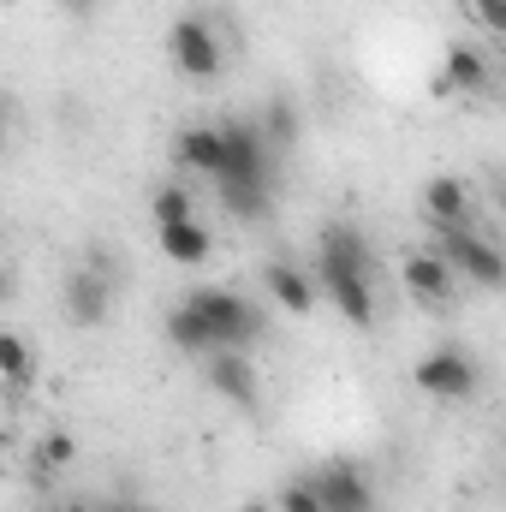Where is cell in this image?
Wrapping results in <instances>:
<instances>
[{
    "label": "cell",
    "instance_id": "5",
    "mask_svg": "<svg viewBox=\"0 0 506 512\" xmlns=\"http://www.w3.org/2000/svg\"><path fill=\"white\" fill-rule=\"evenodd\" d=\"M108 304H114V256L90 251V262H78L66 274V316L78 328H96V322H108Z\"/></svg>",
    "mask_w": 506,
    "mask_h": 512
},
{
    "label": "cell",
    "instance_id": "22",
    "mask_svg": "<svg viewBox=\"0 0 506 512\" xmlns=\"http://www.w3.org/2000/svg\"><path fill=\"white\" fill-rule=\"evenodd\" d=\"M268 131H274V143H292V137H298V114H292L286 102H274V108H268Z\"/></svg>",
    "mask_w": 506,
    "mask_h": 512
},
{
    "label": "cell",
    "instance_id": "2",
    "mask_svg": "<svg viewBox=\"0 0 506 512\" xmlns=\"http://www.w3.org/2000/svg\"><path fill=\"white\" fill-rule=\"evenodd\" d=\"M268 137L256 126H221V167H215V191L221 209H233L239 221H256L268 209Z\"/></svg>",
    "mask_w": 506,
    "mask_h": 512
},
{
    "label": "cell",
    "instance_id": "1",
    "mask_svg": "<svg viewBox=\"0 0 506 512\" xmlns=\"http://www.w3.org/2000/svg\"><path fill=\"white\" fill-rule=\"evenodd\" d=\"M316 280L328 292V304L352 322L370 328L376 322V286H370V245L358 227H328L322 251H316Z\"/></svg>",
    "mask_w": 506,
    "mask_h": 512
},
{
    "label": "cell",
    "instance_id": "14",
    "mask_svg": "<svg viewBox=\"0 0 506 512\" xmlns=\"http://www.w3.org/2000/svg\"><path fill=\"white\" fill-rule=\"evenodd\" d=\"M173 161L185 173H209L215 179V167H221V126H185L179 143H173Z\"/></svg>",
    "mask_w": 506,
    "mask_h": 512
},
{
    "label": "cell",
    "instance_id": "8",
    "mask_svg": "<svg viewBox=\"0 0 506 512\" xmlns=\"http://www.w3.org/2000/svg\"><path fill=\"white\" fill-rule=\"evenodd\" d=\"M310 495L322 501V512H376V495H370V477L358 465H328L310 477Z\"/></svg>",
    "mask_w": 506,
    "mask_h": 512
},
{
    "label": "cell",
    "instance_id": "28",
    "mask_svg": "<svg viewBox=\"0 0 506 512\" xmlns=\"http://www.w3.org/2000/svg\"><path fill=\"white\" fill-rule=\"evenodd\" d=\"M0 143H6V114H0Z\"/></svg>",
    "mask_w": 506,
    "mask_h": 512
},
{
    "label": "cell",
    "instance_id": "7",
    "mask_svg": "<svg viewBox=\"0 0 506 512\" xmlns=\"http://www.w3.org/2000/svg\"><path fill=\"white\" fill-rule=\"evenodd\" d=\"M411 382L417 393H429V399H447V405H459V399H471L477 393V364H471V352H459V346H435L429 358H417L411 364Z\"/></svg>",
    "mask_w": 506,
    "mask_h": 512
},
{
    "label": "cell",
    "instance_id": "27",
    "mask_svg": "<svg viewBox=\"0 0 506 512\" xmlns=\"http://www.w3.org/2000/svg\"><path fill=\"white\" fill-rule=\"evenodd\" d=\"M66 6H72V12H90V6H96V0H66Z\"/></svg>",
    "mask_w": 506,
    "mask_h": 512
},
{
    "label": "cell",
    "instance_id": "24",
    "mask_svg": "<svg viewBox=\"0 0 506 512\" xmlns=\"http://www.w3.org/2000/svg\"><path fill=\"white\" fill-rule=\"evenodd\" d=\"M6 298H12V268L0 262V304H6Z\"/></svg>",
    "mask_w": 506,
    "mask_h": 512
},
{
    "label": "cell",
    "instance_id": "19",
    "mask_svg": "<svg viewBox=\"0 0 506 512\" xmlns=\"http://www.w3.org/2000/svg\"><path fill=\"white\" fill-rule=\"evenodd\" d=\"M78 459V435H66V429H48L42 441H36V465L42 471H66Z\"/></svg>",
    "mask_w": 506,
    "mask_h": 512
},
{
    "label": "cell",
    "instance_id": "20",
    "mask_svg": "<svg viewBox=\"0 0 506 512\" xmlns=\"http://www.w3.org/2000/svg\"><path fill=\"white\" fill-rule=\"evenodd\" d=\"M459 12H465L483 36H506V0H459Z\"/></svg>",
    "mask_w": 506,
    "mask_h": 512
},
{
    "label": "cell",
    "instance_id": "16",
    "mask_svg": "<svg viewBox=\"0 0 506 512\" xmlns=\"http://www.w3.org/2000/svg\"><path fill=\"white\" fill-rule=\"evenodd\" d=\"M167 340H173V352L209 358V328H203V316L191 310V298H179V304L167 310Z\"/></svg>",
    "mask_w": 506,
    "mask_h": 512
},
{
    "label": "cell",
    "instance_id": "18",
    "mask_svg": "<svg viewBox=\"0 0 506 512\" xmlns=\"http://www.w3.org/2000/svg\"><path fill=\"white\" fill-rule=\"evenodd\" d=\"M149 215H155V227L191 221V191H185V185H161V191L149 197Z\"/></svg>",
    "mask_w": 506,
    "mask_h": 512
},
{
    "label": "cell",
    "instance_id": "23",
    "mask_svg": "<svg viewBox=\"0 0 506 512\" xmlns=\"http://www.w3.org/2000/svg\"><path fill=\"white\" fill-rule=\"evenodd\" d=\"M102 512H149V507H143V501H137V495H120V501H114V507H102Z\"/></svg>",
    "mask_w": 506,
    "mask_h": 512
},
{
    "label": "cell",
    "instance_id": "17",
    "mask_svg": "<svg viewBox=\"0 0 506 512\" xmlns=\"http://www.w3.org/2000/svg\"><path fill=\"white\" fill-rule=\"evenodd\" d=\"M0 382L6 387L36 382V352H30V340H18V334H6V328H0Z\"/></svg>",
    "mask_w": 506,
    "mask_h": 512
},
{
    "label": "cell",
    "instance_id": "3",
    "mask_svg": "<svg viewBox=\"0 0 506 512\" xmlns=\"http://www.w3.org/2000/svg\"><path fill=\"white\" fill-rule=\"evenodd\" d=\"M191 310H197L203 328H209V352H245L256 334H262V304H251L245 292L197 286V292H191Z\"/></svg>",
    "mask_w": 506,
    "mask_h": 512
},
{
    "label": "cell",
    "instance_id": "26",
    "mask_svg": "<svg viewBox=\"0 0 506 512\" xmlns=\"http://www.w3.org/2000/svg\"><path fill=\"white\" fill-rule=\"evenodd\" d=\"M239 512H280V507H268V501H245Z\"/></svg>",
    "mask_w": 506,
    "mask_h": 512
},
{
    "label": "cell",
    "instance_id": "12",
    "mask_svg": "<svg viewBox=\"0 0 506 512\" xmlns=\"http://www.w3.org/2000/svg\"><path fill=\"white\" fill-rule=\"evenodd\" d=\"M209 382L221 399H233L239 411H251L256 405V370L245 352H209Z\"/></svg>",
    "mask_w": 506,
    "mask_h": 512
},
{
    "label": "cell",
    "instance_id": "10",
    "mask_svg": "<svg viewBox=\"0 0 506 512\" xmlns=\"http://www.w3.org/2000/svg\"><path fill=\"white\" fill-rule=\"evenodd\" d=\"M471 185L459 179V173H441V179H429L423 185V209H429V221L435 227H471Z\"/></svg>",
    "mask_w": 506,
    "mask_h": 512
},
{
    "label": "cell",
    "instance_id": "4",
    "mask_svg": "<svg viewBox=\"0 0 506 512\" xmlns=\"http://www.w3.org/2000/svg\"><path fill=\"white\" fill-rule=\"evenodd\" d=\"M167 54H173V66H179L185 78H197V84L221 78V66H227L221 36H215V30H209V18H197V12L173 18V30H167Z\"/></svg>",
    "mask_w": 506,
    "mask_h": 512
},
{
    "label": "cell",
    "instance_id": "6",
    "mask_svg": "<svg viewBox=\"0 0 506 512\" xmlns=\"http://www.w3.org/2000/svg\"><path fill=\"white\" fill-rule=\"evenodd\" d=\"M441 262L453 268V274H465V280H477L483 292H495L506 280V256L495 251V239H483L477 227H441Z\"/></svg>",
    "mask_w": 506,
    "mask_h": 512
},
{
    "label": "cell",
    "instance_id": "9",
    "mask_svg": "<svg viewBox=\"0 0 506 512\" xmlns=\"http://www.w3.org/2000/svg\"><path fill=\"white\" fill-rule=\"evenodd\" d=\"M489 84H495V60H489L483 48H465V42H453V48H447V60H441V90L483 96Z\"/></svg>",
    "mask_w": 506,
    "mask_h": 512
},
{
    "label": "cell",
    "instance_id": "21",
    "mask_svg": "<svg viewBox=\"0 0 506 512\" xmlns=\"http://www.w3.org/2000/svg\"><path fill=\"white\" fill-rule=\"evenodd\" d=\"M274 507H280V512H322V501H316V495H310V483H286V489H280V501H274Z\"/></svg>",
    "mask_w": 506,
    "mask_h": 512
},
{
    "label": "cell",
    "instance_id": "25",
    "mask_svg": "<svg viewBox=\"0 0 506 512\" xmlns=\"http://www.w3.org/2000/svg\"><path fill=\"white\" fill-rule=\"evenodd\" d=\"M60 512H102V507H90V501H66Z\"/></svg>",
    "mask_w": 506,
    "mask_h": 512
},
{
    "label": "cell",
    "instance_id": "11",
    "mask_svg": "<svg viewBox=\"0 0 506 512\" xmlns=\"http://www.w3.org/2000/svg\"><path fill=\"white\" fill-rule=\"evenodd\" d=\"M262 286H268V298H274L286 316H310V310H316V280H310L298 262H268V268H262Z\"/></svg>",
    "mask_w": 506,
    "mask_h": 512
},
{
    "label": "cell",
    "instance_id": "15",
    "mask_svg": "<svg viewBox=\"0 0 506 512\" xmlns=\"http://www.w3.org/2000/svg\"><path fill=\"white\" fill-rule=\"evenodd\" d=\"M155 239H161V256H173V262H185V268L209 262V227H197V221H173V227H155Z\"/></svg>",
    "mask_w": 506,
    "mask_h": 512
},
{
    "label": "cell",
    "instance_id": "13",
    "mask_svg": "<svg viewBox=\"0 0 506 512\" xmlns=\"http://www.w3.org/2000/svg\"><path fill=\"white\" fill-rule=\"evenodd\" d=\"M405 286H411V298H423V304H447L453 286H459V274H453L435 251H417V256H405Z\"/></svg>",
    "mask_w": 506,
    "mask_h": 512
}]
</instances>
